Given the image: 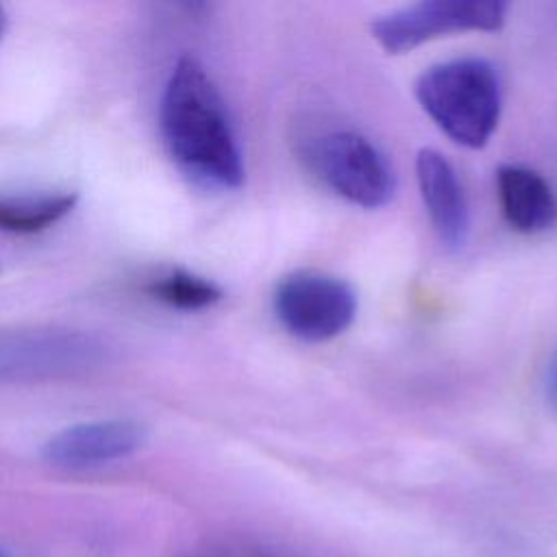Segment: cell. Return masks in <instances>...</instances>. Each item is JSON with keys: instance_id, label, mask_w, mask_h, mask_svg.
Returning a JSON list of instances; mask_svg holds the SVG:
<instances>
[{"instance_id": "1", "label": "cell", "mask_w": 557, "mask_h": 557, "mask_svg": "<svg viewBox=\"0 0 557 557\" xmlns=\"http://www.w3.org/2000/svg\"><path fill=\"white\" fill-rule=\"evenodd\" d=\"M161 128L172 159L196 183L235 189L244 181V159L220 91L205 67L181 57L161 100Z\"/></svg>"}, {"instance_id": "2", "label": "cell", "mask_w": 557, "mask_h": 557, "mask_svg": "<svg viewBox=\"0 0 557 557\" xmlns=\"http://www.w3.org/2000/svg\"><path fill=\"white\" fill-rule=\"evenodd\" d=\"M416 98L440 131L466 148H483L500 117L498 74L479 57L431 65L416 81Z\"/></svg>"}, {"instance_id": "3", "label": "cell", "mask_w": 557, "mask_h": 557, "mask_svg": "<svg viewBox=\"0 0 557 557\" xmlns=\"http://www.w3.org/2000/svg\"><path fill=\"white\" fill-rule=\"evenodd\" d=\"M274 313L281 326L302 342H326L344 333L357 313L352 287L331 274L298 270L274 289Z\"/></svg>"}, {"instance_id": "4", "label": "cell", "mask_w": 557, "mask_h": 557, "mask_svg": "<svg viewBox=\"0 0 557 557\" xmlns=\"http://www.w3.org/2000/svg\"><path fill=\"white\" fill-rule=\"evenodd\" d=\"M318 176L352 205L383 207L394 194L392 168L379 148L355 131H331L309 150Z\"/></svg>"}, {"instance_id": "5", "label": "cell", "mask_w": 557, "mask_h": 557, "mask_svg": "<svg viewBox=\"0 0 557 557\" xmlns=\"http://www.w3.org/2000/svg\"><path fill=\"white\" fill-rule=\"evenodd\" d=\"M507 4L498 0H424L372 22V37L389 54H400L446 33L498 30Z\"/></svg>"}, {"instance_id": "6", "label": "cell", "mask_w": 557, "mask_h": 557, "mask_svg": "<svg viewBox=\"0 0 557 557\" xmlns=\"http://www.w3.org/2000/svg\"><path fill=\"white\" fill-rule=\"evenodd\" d=\"M104 355L98 337L81 331L48 329L0 337V381L63 376L96 366Z\"/></svg>"}, {"instance_id": "7", "label": "cell", "mask_w": 557, "mask_h": 557, "mask_svg": "<svg viewBox=\"0 0 557 557\" xmlns=\"http://www.w3.org/2000/svg\"><path fill=\"white\" fill-rule=\"evenodd\" d=\"M146 429L133 420L81 422L54 433L41 448L46 463L83 470L124 459L141 448Z\"/></svg>"}, {"instance_id": "8", "label": "cell", "mask_w": 557, "mask_h": 557, "mask_svg": "<svg viewBox=\"0 0 557 557\" xmlns=\"http://www.w3.org/2000/svg\"><path fill=\"white\" fill-rule=\"evenodd\" d=\"M416 176L440 242L446 248H461L468 237L470 215L455 168L442 152L422 148L416 159Z\"/></svg>"}, {"instance_id": "9", "label": "cell", "mask_w": 557, "mask_h": 557, "mask_svg": "<svg viewBox=\"0 0 557 557\" xmlns=\"http://www.w3.org/2000/svg\"><path fill=\"white\" fill-rule=\"evenodd\" d=\"M496 187L503 215L513 231L533 235L557 224V196L540 172L513 163L500 165Z\"/></svg>"}, {"instance_id": "10", "label": "cell", "mask_w": 557, "mask_h": 557, "mask_svg": "<svg viewBox=\"0 0 557 557\" xmlns=\"http://www.w3.org/2000/svg\"><path fill=\"white\" fill-rule=\"evenodd\" d=\"M78 202L76 194H54L39 198H2L0 231L39 233L67 215Z\"/></svg>"}, {"instance_id": "11", "label": "cell", "mask_w": 557, "mask_h": 557, "mask_svg": "<svg viewBox=\"0 0 557 557\" xmlns=\"http://www.w3.org/2000/svg\"><path fill=\"white\" fill-rule=\"evenodd\" d=\"M148 289L161 302L185 311L207 309L222 298V289L213 281L185 270H174L157 278Z\"/></svg>"}, {"instance_id": "12", "label": "cell", "mask_w": 557, "mask_h": 557, "mask_svg": "<svg viewBox=\"0 0 557 557\" xmlns=\"http://www.w3.org/2000/svg\"><path fill=\"white\" fill-rule=\"evenodd\" d=\"M546 396L553 407H557V355L553 357L546 374Z\"/></svg>"}, {"instance_id": "13", "label": "cell", "mask_w": 557, "mask_h": 557, "mask_svg": "<svg viewBox=\"0 0 557 557\" xmlns=\"http://www.w3.org/2000/svg\"><path fill=\"white\" fill-rule=\"evenodd\" d=\"M4 28H7V13H4V7L0 4V37L4 33Z\"/></svg>"}, {"instance_id": "14", "label": "cell", "mask_w": 557, "mask_h": 557, "mask_svg": "<svg viewBox=\"0 0 557 557\" xmlns=\"http://www.w3.org/2000/svg\"><path fill=\"white\" fill-rule=\"evenodd\" d=\"M0 557H11V555H9L4 548H0Z\"/></svg>"}]
</instances>
